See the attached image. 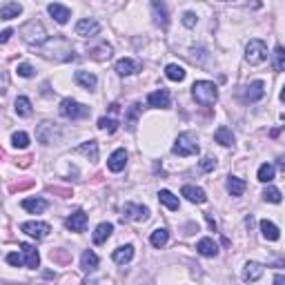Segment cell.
Masks as SVG:
<instances>
[{
  "instance_id": "cell-1",
  "label": "cell",
  "mask_w": 285,
  "mask_h": 285,
  "mask_svg": "<svg viewBox=\"0 0 285 285\" xmlns=\"http://www.w3.org/2000/svg\"><path fill=\"white\" fill-rule=\"evenodd\" d=\"M192 96H194V100L199 105L210 107V105H214L216 98H218V87H216L212 80H196L194 85H192Z\"/></svg>"
},
{
  "instance_id": "cell-2",
  "label": "cell",
  "mask_w": 285,
  "mask_h": 285,
  "mask_svg": "<svg viewBox=\"0 0 285 285\" xmlns=\"http://www.w3.org/2000/svg\"><path fill=\"white\" fill-rule=\"evenodd\" d=\"M172 151L176 156H183V158H187V156H196L201 151V145H199V139H196L194 132H183V134H178L176 142H174Z\"/></svg>"
},
{
  "instance_id": "cell-3",
  "label": "cell",
  "mask_w": 285,
  "mask_h": 285,
  "mask_svg": "<svg viewBox=\"0 0 285 285\" xmlns=\"http://www.w3.org/2000/svg\"><path fill=\"white\" fill-rule=\"evenodd\" d=\"M20 36L27 40L29 45H36V47H40V45L47 43V31H45V27L40 25L38 20H29L25 22V25L20 27Z\"/></svg>"
},
{
  "instance_id": "cell-4",
  "label": "cell",
  "mask_w": 285,
  "mask_h": 285,
  "mask_svg": "<svg viewBox=\"0 0 285 285\" xmlns=\"http://www.w3.org/2000/svg\"><path fill=\"white\" fill-rule=\"evenodd\" d=\"M58 112H61L63 118H70V121H78V118L89 116V107L82 105V103H78V100H73V98L63 100L61 107H58Z\"/></svg>"
},
{
  "instance_id": "cell-5",
  "label": "cell",
  "mask_w": 285,
  "mask_h": 285,
  "mask_svg": "<svg viewBox=\"0 0 285 285\" xmlns=\"http://www.w3.org/2000/svg\"><path fill=\"white\" fill-rule=\"evenodd\" d=\"M265 58H268V45L259 38H252L245 47V61L250 65H261Z\"/></svg>"
},
{
  "instance_id": "cell-6",
  "label": "cell",
  "mask_w": 285,
  "mask_h": 285,
  "mask_svg": "<svg viewBox=\"0 0 285 285\" xmlns=\"http://www.w3.org/2000/svg\"><path fill=\"white\" fill-rule=\"evenodd\" d=\"M20 232L29 234L31 238L40 241V238H45L49 232H52V227H49V223H40V220H27V223L20 225Z\"/></svg>"
},
{
  "instance_id": "cell-7",
  "label": "cell",
  "mask_w": 285,
  "mask_h": 285,
  "mask_svg": "<svg viewBox=\"0 0 285 285\" xmlns=\"http://www.w3.org/2000/svg\"><path fill=\"white\" fill-rule=\"evenodd\" d=\"M123 220H147L149 218V210L145 208V205H134V203H127L125 208H123V214H121Z\"/></svg>"
},
{
  "instance_id": "cell-8",
  "label": "cell",
  "mask_w": 285,
  "mask_h": 285,
  "mask_svg": "<svg viewBox=\"0 0 285 285\" xmlns=\"http://www.w3.org/2000/svg\"><path fill=\"white\" fill-rule=\"evenodd\" d=\"M76 34L82 38H89V36H98L100 34V22L96 18H82L76 25Z\"/></svg>"
},
{
  "instance_id": "cell-9",
  "label": "cell",
  "mask_w": 285,
  "mask_h": 285,
  "mask_svg": "<svg viewBox=\"0 0 285 285\" xmlns=\"http://www.w3.org/2000/svg\"><path fill=\"white\" fill-rule=\"evenodd\" d=\"M265 96V82L263 80H254L247 87H243V100L245 103H256Z\"/></svg>"
},
{
  "instance_id": "cell-10",
  "label": "cell",
  "mask_w": 285,
  "mask_h": 285,
  "mask_svg": "<svg viewBox=\"0 0 285 285\" xmlns=\"http://www.w3.org/2000/svg\"><path fill=\"white\" fill-rule=\"evenodd\" d=\"M151 16H154V22L160 29H167L169 13H167V7H165L163 0H151Z\"/></svg>"
},
{
  "instance_id": "cell-11",
  "label": "cell",
  "mask_w": 285,
  "mask_h": 285,
  "mask_svg": "<svg viewBox=\"0 0 285 285\" xmlns=\"http://www.w3.org/2000/svg\"><path fill=\"white\" fill-rule=\"evenodd\" d=\"M56 136H58V127L54 125V123H40V125L36 127V139H38V142H43V145L54 142Z\"/></svg>"
},
{
  "instance_id": "cell-12",
  "label": "cell",
  "mask_w": 285,
  "mask_h": 285,
  "mask_svg": "<svg viewBox=\"0 0 285 285\" xmlns=\"http://www.w3.org/2000/svg\"><path fill=\"white\" fill-rule=\"evenodd\" d=\"M87 214L82 212V210H76L73 214L67 216V220H65V225H67V229L70 232H85V227H87Z\"/></svg>"
},
{
  "instance_id": "cell-13",
  "label": "cell",
  "mask_w": 285,
  "mask_h": 285,
  "mask_svg": "<svg viewBox=\"0 0 285 285\" xmlns=\"http://www.w3.org/2000/svg\"><path fill=\"white\" fill-rule=\"evenodd\" d=\"M147 103L149 107H158V109H167L169 103H172V96H169L167 89H156L147 96Z\"/></svg>"
},
{
  "instance_id": "cell-14",
  "label": "cell",
  "mask_w": 285,
  "mask_h": 285,
  "mask_svg": "<svg viewBox=\"0 0 285 285\" xmlns=\"http://www.w3.org/2000/svg\"><path fill=\"white\" fill-rule=\"evenodd\" d=\"M20 252L25 256V265L31 270H36L40 265V256H38V250H36L31 243H20Z\"/></svg>"
},
{
  "instance_id": "cell-15",
  "label": "cell",
  "mask_w": 285,
  "mask_h": 285,
  "mask_svg": "<svg viewBox=\"0 0 285 285\" xmlns=\"http://www.w3.org/2000/svg\"><path fill=\"white\" fill-rule=\"evenodd\" d=\"M125 165H127V151L125 149H116L107 158V167H109V172H114V174L123 172V169H125Z\"/></svg>"
},
{
  "instance_id": "cell-16",
  "label": "cell",
  "mask_w": 285,
  "mask_h": 285,
  "mask_svg": "<svg viewBox=\"0 0 285 285\" xmlns=\"http://www.w3.org/2000/svg\"><path fill=\"white\" fill-rule=\"evenodd\" d=\"M47 11H49V16L58 22V25H65V22L71 18V11L65 7V4H61V2H52L47 7Z\"/></svg>"
},
{
  "instance_id": "cell-17",
  "label": "cell",
  "mask_w": 285,
  "mask_h": 285,
  "mask_svg": "<svg viewBox=\"0 0 285 285\" xmlns=\"http://www.w3.org/2000/svg\"><path fill=\"white\" fill-rule=\"evenodd\" d=\"M73 80L78 82V85L82 87V89H87V91H94L96 89V85H98V78L94 76L91 71H76L73 73Z\"/></svg>"
},
{
  "instance_id": "cell-18",
  "label": "cell",
  "mask_w": 285,
  "mask_h": 285,
  "mask_svg": "<svg viewBox=\"0 0 285 285\" xmlns=\"http://www.w3.org/2000/svg\"><path fill=\"white\" fill-rule=\"evenodd\" d=\"M181 194L185 196L190 203H196V205H201V203H205V201H208L205 190H201V187H196V185H185L181 190Z\"/></svg>"
},
{
  "instance_id": "cell-19",
  "label": "cell",
  "mask_w": 285,
  "mask_h": 285,
  "mask_svg": "<svg viewBox=\"0 0 285 285\" xmlns=\"http://www.w3.org/2000/svg\"><path fill=\"white\" fill-rule=\"evenodd\" d=\"M263 270H265V265L254 263V261H250V263H245V268H243V281H247V283H252V281H259V279L263 277Z\"/></svg>"
},
{
  "instance_id": "cell-20",
  "label": "cell",
  "mask_w": 285,
  "mask_h": 285,
  "mask_svg": "<svg viewBox=\"0 0 285 285\" xmlns=\"http://www.w3.org/2000/svg\"><path fill=\"white\" fill-rule=\"evenodd\" d=\"M116 71L121 76H132V73H139L141 71V63L134 61V58H121L116 63Z\"/></svg>"
},
{
  "instance_id": "cell-21",
  "label": "cell",
  "mask_w": 285,
  "mask_h": 285,
  "mask_svg": "<svg viewBox=\"0 0 285 285\" xmlns=\"http://www.w3.org/2000/svg\"><path fill=\"white\" fill-rule=\"evenodd\" d=\"M112 259H114V263H118V265L130 263V261L134 259V245H121V247H116V250H114V254H112Z\"/></svg>"
},
{
  "instance_id": "cell-22",
  "label": "cell",
  "mask_w": 285,
  "mask_h": 285,
  "mask_svg": "<svg viewBox=\"0 0 285 285\" xmlns=\"http://www.w3.org/2000/svg\"><path fill=\"white\" fill-rule=\"evenodd\" d=\"M80 270L82 272H96L98 270V256L91 250H85L80 256Z\"/></svg>"
},
{
  "instance_id": "cell-23",
  "label": "cell",
  "mask_w": 285,
  "mask_h": 285,
  "mask_svg": "<svg viewBox=\"0 0 285 285\" xmlns=\"http://www.w3.org/2000/svg\"><path fill=\"white\" fill-rule=\"evenodd\" d=\"M20 205H22V210H27L29 214H43L49 203L45 199H25Z\"/></svg>"
},
{
  "instance_id": "cell-24",
  "label": "cell",
  "mask_w": 285,
  "mask_h": 285,
  "mask_svg": "<svg viewBox=\"0 0 285 285\" xmlns=\"http://www.w3.org/2000/svg\"><path fill=\"white\" fill-rule=\"evenodd\" d=\"M196 252H199L201 256H210V259H212V256L218 254V245H216L212 238H201V241L196 243Z\"/></svg>"
},
{
  "instance_id": "cell-25",
  "label": "cell",
  "mask_w": 285,
  "mask_h": 285,
  "mask_svg": "<svg viewBox=\"0 0 285 285\" xmlns=\"http://www.w3.org/2000/svg\"><path fill=\"white\" fill-rule=\"evenodd\" d=\"M76 154H82V156H87V158L94 163V160H98V142L96 141H87V142H82L80 147H76Z\"/></svg>"
},
{
  "instance_id": "cell-26",
  "label": "cell",
  "mask_w": 285,
  "mask_h": 285,
  "mask_svg": "<svg viewBox=\"0 0 285 285\" xmlns=\"http://www.w3.org/2000/svg\"><path fill=\"white\" fill-rule=\"evenodd\" d=\"M22 13V4L20 2H4L2 9H0V18L2 20H11V18H18Z\"/></svg>"
},
{
  "instance_id": "cell-27",
  "label": "cell",
  "mask_w": 285,
  "mask_h": 285,
  "mask_svg": "<svg viewBox=\"0 0 285 285\" xmlns=\"http://www.w3.org/2000/svg\"><path fill=\"white\" fill-rule=\"evenodd\" d=\"M112 232H114V225L112 223H100L98 227H96V232H94V236H91V238H94L96 245H103V243L112 236Z\"/></svg>"
},
{
  "instance_id": "cell-28",
  "label": "cell",
  "mask_w": 285,
  "mask_h": 285,
  "mask_svg": "<svg viewBox=\"0 0 285 285\" xmlns=\"http://www.w3.org/2000/svg\"><path fill=\"white\" fill-rule=\"evenodd\" d=\"M261 234H263V238H268V241H279L281 238V232H279V227L272 223V220H261Z\"/></svg>"
},
{
  "instance_id": "cell-29",
  "label": "cell",
  "mask_w": 285,
  "mask_h": 285,
  "mask_svg": "<svg viewBox=\"0 0 285 285\" xmlns=\"http://www.w3.org/2000/svg\"><path fill=\"white\" fill-rule=\"evenodd\" d=\"M214 141L218 142V145H223V147H232V145H234V134H232V130H227L225 125H220L218 130L214 132Z\"/></svg>"
},
{
  "instance_id": "cell-30",
  "label": "cell",
  "mask_w": 285,
  "mask_h": 285,
  "mask_svg": "<svg viewBox=\"0 0 285 285\" xmlns=\"http://www.w3.org/2000/svg\"><path fill=\"white\" fill-rule=\"evenodd\" d=\"M167 241H169V232L165 227H158V229H154L151 232V236H149V243L156 247V250H160V247H165L167 245Z\"/></svg>"
},
{
  "instance_id": "cell-31",
  "label": "cell",
  "mask_w": 285,
  "mask_h": 285,
  "mask_svg": "<svg viewBox=\"0 0 285 285\" xmlns=\"http://www.w3.org/2000/svg\"><path fill=\"white\" fill-rule=\"evenodd\" d=\"M158 201H160V203H163L167 210H172V212H176V210L181 208L178 199H176V196H174L169 190H160V192H158Z\"/></svg>"
},
{
  "instance_id": "cell-32",
  "label": "cell",
  "mask_w": 285,
  "mask_h": 285,
  "mask_svg": "<svg viewBox=\"0 0 285 285\" xmlns=\"http://www.w3.org/2000/svg\"><path fill=\"white\" fill-rule=\"evenodd\" d=\"M13 107H16V114L18 116H31V112H34V107H31V100L27 98V96H18L16 98V105H13Z\"/></svg>"
},
{
  "instance_id": "cell-33",
  "label": "cell",
  "mask_w": 285,
  "mask_h": 285,
  "mask_svg": "<svg viewBox=\"0 0 285 285\" xmlns=\"http://www.w3.org/2000/svg\"><path fill=\"white\" fill-rule=\"evenodd\" d=\"M245 181H243V178H238V176H229L227 178V192L232 196H241L243 192H245Z\"/></svg>"
},
{
  "instance_id": "cell-34",
  "label": "cell",
  "mask_w": 285,
  "mask_h": 285,
  "mask_svg": "<svg viewBox=\"0 0 285 285\" xmlns=\"http://www.w3.org/2000/svg\"><path fill=\"white\" fill-rule=\"evenodd\" d=\"M272 67H274V71H285V47H283V45H279V47L274 49Z\"/></svg>"
},
{
  "instance_id": "cell-35",
  "label": "cell",
  "mask_w": 285,
  "mask_h": 285,
  "mask_svg": "<svg viewBox=\"0 0 285 285\" xmlns=\"http://www.w3.org/2000/svg\"><path fill=\"white\" fill-rule=\"evenodd\" d=\"M274 172H277V169H274L272 163H263L259 167V174H256V176H259L261 183H272L274 181Z\"/></svg>"
},
{
  "instance_id": "cell-36",
  "label": "cell",
  "mask_w": 285,
  "mask_h": 285,
  "mask_svg": "<svg viewBox=\"0 0 285 285\" xmlns=\"http://www.w3.org/2000/svg\"><path fill=\"white\" fill-rule=\"evenodd\" d=\"M165 76L174 82H181V80H185V70L181 65H167L165 67Z\"/></svg>"
},
{
  "instance_id": "cell-37",
  "label": "cell",
  "mask_w": 285,
  "mask_h": 285,
  "mask_svg": "<svg viewBox=\"0 0 285 285\" xmlns=\"http://www.w3.org/2000/svg\"><path fill=\"white\" fill-rule=\"evenodd\" d=\"M98 130H103V132H107V134H114V132L118 130V121L116 118H100L98 121Z\"/></svg>"
},
{
  "instance_id": "cell-38",
  "label": "cell",
  "mask_w": 285,
  "mask_h": 285,
  "mask_svg": "<svg viewBox=\"0 0 285 285\" xmlns=\"http://www.w3.org/2000/svg\"><path fill=\"white\" fill-rule=\"evenodd\" d=\"M139 114H141V105H139V103L132 105L130 114H127V118H125L127 130H134V127H136V121H139Z\"/></svg>"
},
{
  "instance_id": "cell-39",
  "label": "cell",
  "mask_w": 285,
  "mask_h": 285,
  "mask_svg": "<svg viewBox=\"0 0 285 285\" xmlns=\"http://www.w3.org/2000/svg\"><path fill=\"white\" fill-rule=\"evenodd\" d=\"M263 199L265 201H270V203H281V190H277V187H265V192H263Z\"/></svg>"
},
{
  "instance_id": "cell-40",
  "label": "cell",
  "mask_w": 285,
  "mask_h": 285,
  "mask_svg": "<svg viewBox=\"0 0 285 285\" xmlns=\"http://www.w3.org/2000/svg\"><path fill=\"white\" fill-rule=\"evenodd\" d=\"M11 142H13V147H18V149H25V147L29 145V136H27L25 132H16V134L11 136Z\"/></svg>"
},
{
  "instance_id": "cell-41",
  "label": "cell",
  "mask_w": 285,
  "mask_h": 285,
  "mask_svg": "<svg viewBox=\"0 0 285 285\" xmlns=\"http://www.w3.org/2000/svg\"><path fill=\"white\" fill-rule=\"evenodd\" d=\"M7 263L13 265V268H22L25 265V256H22V252L18 254V252H9L7 254Z\"/></svg>"
},
{
  "instance_id": "cell-42",
  "label": "cell",
  "mask_w": 285,
  "mask_h": 285,
  "mask_svg": "<svg viewBox=\"0 0 285 285\" xmlns=\"http://www.w3.org/2000/svg\"><path fill=\"white\" fill-rule=\"evenodd\" d=\"M91 56L98 58V61H103V58H109V56H112V47H109V45H103L100 49H94V52H91Z\"/></svg>"
},
{
  "instance_id": "cell-43",
  "label": "cell",
  "mask_w": 285,
  "mask_h": 285,
  "mask_svg": "<svg viewBox=\"0 0 285 285\" xmlns=\"http://www.w3.org/2000/svg\"><path fill=\"white\" fill-rule=\"evenodd\" d=\"M16 71H18V76H22V78H31V76H34V67H31L29 63H20Z\"/></svg>"
},
{
  "instance_id": "cell-44",
  "label": "cell",
  "mask_w": 285,
  "mask_h": 285,
  "mask_svg": "<svg viewBox=\"0 0 285 285\" xmlns=\"http://www.w3.org/2000/svg\"><path fill=\"white\" fill-rule=\"evenodd\" d=\"M214 167H216V158H214V156H205V158L201 160V169H203V172H212Z\"/></svg>"
},
{
  "instance_id": "cell-45",
  "label": "cell",
  "mask_w": 285,
  "mask_h": 285,
  "mask_svg": "<svg viewBox=\"0 0 285 285\" xmlns=\"http://www.w3.org/2000/svg\"><path fill=\"white\" fill-rule=\"evenodd\" d=\"M52 261H58V263H70L71 261V256L70 254H65V252H58V250H52Z\"/></svg>"
},
{
  "instance_id": "cell-46",
  "label": "cell",
  "mask_w": 285,
  "mask_h": 285,
  "mask_svg": "<svg viewBox=\"0 0 285 285\" xmlns=\"http://www.w3.org/2000/svg\"><path fill=\"white\" fill-rule=\"evenodd\" d=\"M183 25L185 27H196V13H192V11H185L183 13Z\"/></svg>"
},
{
  "instance_id": "cell-47",
  "label": "cell",
  "mask_w": 285,
  "mask_h": 285,
  "mask_svg": "<svg viewBox=\"0 0 285 285\" xmlns=\"http://www.w3.org/2000/svg\"><path fill=\"white\" fill-rule=\"evenodd\" d=\"M11 34H13L11 29H4V31H2V36H0V43H7V40L11 38Z\"/></svg>"
},
{
  "instance_id": "cell-48",
  "label": "cell",
  "mask_w": 285,
  "mask_h": 285,
  "mask_svg": "<svg viewBox=\"0 0 285 285\" xmlns=\"http://www.w3.org/2000/svg\"><path fill=\"white\" fill-rule=\"evenodd\" d=\"M205 218H208L210 227H212V229H214V232H216V220H214V218H212V216H210V214H205Z\"/></svg>"
},
{
  "instance_id": "cell-49",
  "label": "cell",
  "mask_w": 285,
  "mask_h": 285,
  "mask_svg": "<svg viewBox=\"0 0 285 285\" xmlns=\"http://www.w3.org/2000/svg\"><path fill=\"white\" fill-rule=\"evenodd\" d=\"M274 283H279V285L285 283V277H283V274H277V277H274Z\"/></svg>"
},
{
  "instance_id": "cell-50",
  "label": "cell",
  "mask_w": 285,
  "mask_h": 285,
  "mask_svg": "<svg viewBox=\"0 0 285 285\" xmlns=\"http://www.w3.org/2000/svg\"><path fill=\"white\" fill-rule=\"evenodd\" d=\"M281 100L285 103V85H283V89H281Z\"/></svg>"
}]
</instances>
